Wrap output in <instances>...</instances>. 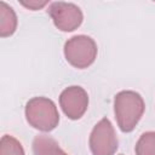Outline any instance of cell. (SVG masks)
I'll list each match as a JSON object with an SVG mask.
<instances>
[{
    "label": "cell",
    "instance_id": "1",
    "mask_svg": "<svg viewBox=\"0 0 155 155\" xmlns=\"http://www.w3.org/2000/svg\"><path fill=\"white\" fill-rule=\"evenodd\" d=\"M145 109L142 96L134 91H121L114 98V113L122 132H131L139 122Z\"/></svg>",
    "mask_w": 155,
    "mask_h": 155
},
{
    "label": "cell",
    "instance_id": "2",
    "mask_svg": "<svg viewBox=\"0 0 155 155\" xmlns=\"http://www.w3.org/2000/svg\"><path fill=\"white\" fill-rule=\"evenodd\" d=\"M28 124L40 131L50 132L58 126L59 114L56 104L46 97H34L25 104Z\"/></svg>",
    "mask_w": 155,
    "mask_h": 155
},
{
    "label": "cell",
    "instance_id": "3",
    "mask_svg": "<svg viewBox=\"0 0 155 155\" xmlns=\"http://www.w3.org/2000/svg\"><path fill=\"white\" fill-rule=\"evenodd\" d=\"M97 52V44L87 35H75L64 44L65 59L78 69L90 67L94 62Z\"/></svg>",
    "mask_w": 155,
    "mask_h": 155
},
{
    "label": "cell",
    "instance_id": "4",
    "mask_svg": "<svg viewBox=\"0 0 155 155\" xmlns=\"http://www.w3.org/2000/svg\"><path fill=\"white\" fill-rule=\"evenodd\" d=\"M90 149L93 155H114L117 150V138L109 119L103 117L90 134Z\"/></svg>",
    "mask_w": 155,
    "mask_h": 155
},
{
    "label": "cell",
    "instance_id": "5",
    "mask_svg": "<svg viewBox=\"0 0 155 155\" xmlns=\"http://www.w3.org/2000/svg\"><path fill=\"white\" fill-rule=\"evenodd\" d=\"M48 15L53 24L62 31H73L78 29L84 19L82 11L79 6L64 1L52 2L48 7Z\"/></svg>",
    "mask_w": 155,
    "mask_h": 155
},
{
    "label": "cell",
    "instance_id": "6",
    "mask_svg": "<svg viewBox=\"0 0 155 155\" xmlns=\"http://www.w3.org/2000/svg\"><path fill=\"white\" fill-rule=\"evenodd\" d=\"M59 105L63 113L71 120L80 119L87 110L88 96L80 86H69L59 96Z\"/></svg>",
    "mask_w": 155,
    "mask_h": 155
},
{
    "label": "cell",
    "instance_id": "7",
    "mask_svg": "<svg viewBox=\"0 0 155 155\" xmlns=\"http://www.w3.org/2000/svg\"><path fill=\"white\" fill-rule=\"evenodd\" d=\"M34 155H68L58 143L47 134H39L33 140Z\"/></svg>",
    "mask_w": 155,
    "mask_h": 155
},
{
    "label": "cell",
    "instance_id": "8",
    "mask_svg": "<svg viewBox=\"0 0 155 155\" xmlns=\"http://www.w3.org/2000/svg\"><path fill=\"white\" fill-rule=\"evenodd\" d=\"M17 29V16L11 6L0 2V35L1 38L11 36Z\"/></svg>",
    "mask_w": 155,
    "mask_h": 155
},
{
    "label": "cell",
    "instance_id": "9",
    "mask_svg": "<svg viewBox=\"0 0 155 155\" xmlns=\"http://www.w3.org/2000/svg\"><path fill=\"white\" fill-rule=\"evenodd\" d=\"M136 155H155V132L143 133L136 143Z\"/></svg>",
    "mask_w": 155,
    "mask_h": 155
},
{
    "label": "cell",
    "instance_id": "10",
    "mask_svg": "<svg viewBox=\"0 0 155 155\" xmlns=\"http://www.w3.org/2000/svg\"><path fill=\"white\" fill-rule=\"evenodd\" d=\"M0 155H24V149L15 137L5 134L0 140Z\"/></svg>",
    "mask_w": 155,
    "mask_h": 155
},
{
    "label": "cell",
    "instance_id": "11",
    "mask_svg": "<svg viewBox=\"0 0 155 155\" xmlns=\"http://www.w3.org/2000/svg\"><path fill=\"white\" fill-rule=\"evenodd\" d=\"M21 4H22L24 7L35 11V10H39V8L44 7L45 5H47L48 1H35V0H33V1H21Z\"/></svg>",
    "mask_w": 155,
    "mask_h": 155
}]
</instances>
